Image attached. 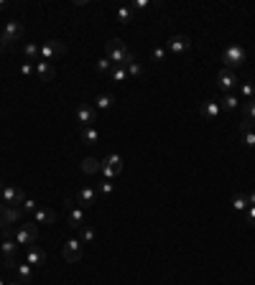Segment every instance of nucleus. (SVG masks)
Instances as JSON below:
<instances>
[{
	"mask_svg": "<svg viewBox=\"0 0 255 285\" xmlns=\"http://www.w3.org/2000/svg\"><path fill=\"white\" fill-rule=\"evenodd\" d=\"M105 54H108V59L112 62V66H125V69H128V64L138 62L136 54L128 51V49H125V43L120 41V38H112V41L105 43Z\"/></svg>",
	"mask_w": 255,
	"mask_h": 285,
	"instance_id": "f257e3e1",
	"label": "nucleus"
},
{
	"mask_svg": "<svg viewBox=\"0 0 255 285\" xmlns=\"http://www.w3.org/2000/svg\"><path fill=\"white\" fill-rule=\"evenodd\" d=\"M245 59H248V51L240 46V43H230L227 49L222 51V62H224V69H237V66H243L245 64Z\"/></svg>",
	"mask_w": 255,
	"mask_h": 285,
	"instance_id": "f03ea898",
	"label": "nucleus"
},
{
	"mask_svg": "<svg viewBox=\"0 0 255 285\" xmlns=\"http://www.w3.org/2000/svg\"><path fill=\"white\" fill-rule=\"evenodd\" d=\"M13 239H16L18 245H34L38 239V227L36 224H18V227L13 229Z\"/></svg>",
	"mask_w": 255,
	"mask_h": 285,
	"instance_id": "7ed1b4c3",
	"label": "nucleus"
},
{
	"mask_svg": "<svg viewBox=\"0 0 255 285\" xmlns=\"http://www.w3.org/2000/svg\"><path fill=\"white\" fill-rule=\"evenodd\" d=\"M0 201H3L5 206H21L26 201V193L18 186H3V191H0Z\"/></svg>",
	"mask_w": 255,
	"mask_h": 285,
	"instance_id": "20e7f679",
	"label": "nucleus"
},
{
	"mask_svg": "<svg viewBox=\"0 0 255 285\" xmlns=\"http://www.w3.org/2000/svg\"><path fill=\"white\" fill-rule=\"evenodd\" d=\"M0 38H3L5 46H13L16 41L23 38V26H21L18 21H8L5 28H3V33H0Z\"/></svg>",
	"mask_w": 255,
	"mask_h": 285,
	"instance_id": "39448f33",
	"label": "nucleus"
},
{
	"mask_svg": "<svg viewBox=\"0 0 255 285\" xmlns=\"http://www.w3.org/2000/svg\"><path fill=\"white\" fill-rule=\"evenodd\" d=\"M64 51H67V46L62 41H56V38H51V41H46L41 46V62H51V59H59V56H64Z\"/></svg>",
	"mask_w": 255,
	"mask_h": 285,
	"instance_id": "423d86ee",
	"label": "nucleus"
},
{
	"mask_svg": "<svg viewBox=\"0 0 255 285\" xmlns=\"http://www.w3.org/2000/svg\"><path fill=\"white\" fill-rule=\"evenodd\" d=\"M77 123L82 127H92L97 123V110H95V104H87L82 102L79 107H77Z\"/></svg>",
	"mask_w": 255,
	"mask_h": 285,
	"instance_id": "0eeeda50",
	"label": "nucleus"
},
{
	"mask_svg": "<svg viewBox=\"0 0 255 285\" xmlns=\"http://www.w3.org/2000/svg\"><path fill=\"white\" fill-rule=\"evenodd\" d=\"M102 173H105V178H115V176H120L123 173V158H120L117 153H112V156H108L102 160V168H100Z\"/></svg>",
	"mask_w": 255,
	"mask_h": 285,
	"instance_id": "6e6552de",
	"label": "nucleus"
},
{
	"mask_svg": "<svg viewBox=\"0 0 255 285\" xmlns=\"http://www.w3.org/2000/svg\"><path fill=\"white\" fill-rule=\"evenodd\" d=\"M237 84H240V79H237V74L232 69H219L217 71V87L222 89V95L224 92H232Z\"/></svg>",
	"mask_w": 255,
	"mask_h": 285,
	"instance_id": "1a4fd4ad",
	"label": "nucleus"
},
{
	"mask_svg": "<svg viewBox=\"0 0 255 285\" xmlns=\"http://www.w3.org/2000/svg\"><path fill=\"white\" fill-rule=\"evenodd\" d=\"M67 204H69V227L72 229H82L84 227V209L82 206H77V201L74 199H67Z\"/></svg>",
	"mask_w": 255,
	"mask_h": 285,
	"instance_id": "9d476101",
	"label": "nucleus"
},
{
	"mask_svg": "<svg viewBox=\"0 0 255 285\" xmlns=\"http://www.w3.org/2000/svg\"><path fill=\"white\" fill-rule=\"evenodd\" d=\"M97 196H100V191L97 189H92V186H84V189H79L77 191V196H74V201H77V206H92V204H97Z\"/></svg>",
	"mask_w": 255,
	"mask_h": 285,
	"instance_id": "9b49d317",
	"label": "nucleus"
},
{
	"mask_svg": "<svg viewBox=\"0 0 255 285\" xmlns=\"http://www.w3.org/2000/svg\"><path fill=\"white\" fill-rule=\"evenodd\" d=\"M62 254H64L67 262H79L82 260V242H79V239H67Z\"/></svg>",
	"mask_w": 255,
	"mask_h": 285,
	"instance_id": "f8f14e48",
	"label": "nucleus"
},
{
	"mask_svg": "<svg viewBox=\"0 0 255 285\" xmlns=\"http://www.w3.org/2000/svg\"><path fill=\"white\" fill-rule=\"evenodd\" d=\"M199 115L207 117V120H217V117L222 115V104L215 102V99H207V102L199 104Z\"/></svg>",
	"mask_w": 255,
	"mask_h": 285,
	"instance_id": "ddd939ff",
	"label": "nucleus"
},
{
	"mask_svg": "<svg viewBox=\"0 0 255 285\" xmlns=\"http://www.w3.org/2000/svg\"><path fill=\"white\" fill-rule=\"evenodd\" d=\"M189 49H191V41L186 36H171L169 46H166V51H171V54H186Z\"/></svg>",
	"mask_w": 255,
	"mask_h": 285,
	"instance_id": "4468645a",
	"label": "nucleus"
},
{
	"mask_svg": "<svg viewBox=\"0 0 255 285\" xmlns=\"http://www.w3.org/2000/svg\"><path fill=\"white\" fill-rule=\"evenodd\" d=\"M26 262L31 267H43V265H46V252L38 250V247H31L26 252Z\"/></svg>",
	"mask_w": 255,
	"mask_h": 285,
	"instance_id": "2eb2a0df",
	"label": "nucleus"
},
{
	"mask_svg": "<svg viewBox=\"0 0 255 285\" xmlns=\"http://www.w3.org/2000/svg\"><path fill=\"white\" fill-rule=\"evenodd\" d=\"M56 77V69L49 64V62H36V79L41 82H51Z\"/></svg>",
	"mask_w": 255,
	"mask_h": 285,
	"instance_id": "dca6fc26",
	"label": "nucleus"
},
{
	"mask_svg": "<svg viewBox=\"0 0 255 285\" xmlns=\"http://www.w3.org/2000/svg\"><path fill=\"white\" fill-rule=\"evenodd\" d=\"M21 206H5L3 209V224H5V227H10V224H16V227H18V222H21Z\"/></svg>",
	"mask_w": 255,
	"mask_h": 285,
	"instance_id": "f3484780",
	"label": "nucleus"
},
{
	"mask_svg": "<svg viewBox=\"0 0 255 285\" xmlns=\"http://www.w3.org/2000/svg\"><path fill=\"white\" fill-rule=\"evenodd\" d=\"M34 219H36V224H54L56 222V212H54V209H41L38 206Z\"/></svg>",
	"mask_w": 255,
	"mask_h": 285,
	"instance_id": "a211bd4d",
	"label": "nucleus"
},
{
	"mask_svg": "<svg viewBox=\"0 0 255 285\" xmlns=\"http://www.w3.org/2000/svg\"><path fill=\"white\" fill-rule=\"evenodd\" d=\"M16 273H18V280L21 283H34V267L28 265V262H23V265H16Z\"/></svg>",
	"mask_w": 255,
	"mask_h": 285,
	"instance_id": "6ab92c4d",
	"label": "nucleus"
},
{
	"mask_svg": "<svg viewBox=\"0 0 255 285\" xmlns=\"http://www.w3.org/2000/svg\"><path fill=\"white\" fill-rule=\"evenodd\" d=\"M79 168H82V173H87V176H92V173H97V171L102 168V163H100L97 158H84V160L79 163Z\"/></svg>",
	"mask_w": 255,
	"mask_h": 285,
	"instance_id": "aec40b11",
	"label": "nucleus"
},
{
	"mask_svg": "<svg viewBox=\"0 0 255 285\" xmlns=\"http://www.w3.org/2000/svg\"><path fill=\"white\" fill-rule=\"evenodd\" d=\"M219 104H222L224 110H237L243 102H240V97H237V95H232V92H224V95H222V99H219Z\"/></svg>",
	"mask_w": 255,
	"mask_h": 285,
	"instance_id": "412c9836",
	"label": "nucleus"
},
{
	"mask_svg": "<svg viewBox=\"0 0 255 285\" xmlns=\"http://www.w3.org/2000/svg\"><path fill=\"white\" fill-rule=\"evenodd\" d=\"M248 206H250L248 193H235V196H232V209H235V212H245Z\"/></svg>",
	"mask_w": 255,
	"mask_h": 285,
	"instance_id": "4be33fe9",
	"label": "nucleus"
},
{
	"mask_svg": "<svg viewBox=\"0 0 255 285\" xmlns=\"http://www.w3.org/2000/svg\"><path fill=\"white\" fill-rule=\"evenodd\" d=\"M82 140H84L87 145H97V143H100V132H97L95 127H82Z\"/></svg>",
	"mask_w": 255,
	"mask_h": 285,
	"instance_id": "5701e85b",
	"label": "nucleus"
},
{
	"mask_svg": "<svg viewBox=\"0 0 255 285\" xmlns=\"http://www.w3.org/2000/svg\"><path fill=\"white\" fill-rule=\"evenodd\" d=\"M23 56L28 59V62H38V59H41V49L36 46V43H26V46H23Z\"/></svg>",
	"mask_w": 255,
	"mask_h": 285,
	"instance_id": "b1692460",
	"label": "nucleus"
},
{
	"mask_svg": "<svg viewBox=\"0 0 255 285\" xmlns=\"http://www.w3.org/2000/svg\"><path fill=\"white\" fill-rule=\"evenodd\" d=\"M112 102H115L112 95H97V99H95V110H110V107H112Z\"/></svg>",
	"mask_w": 255,
	"mask_h": 285,
	"instance_id": "393cba45",
	"label": "nucleus"
},
{
	"mask_svg": "<svg viewBox=\"0 0 255 285\" xmlns=\"http://www.w3.org/2000/svg\"><path fill=\"white\" fill-rule=\"evenodd\" d=\"M95 237H97V232H95L92 227H82V229H79V242H82V245H92Z\"/></svg>",
	"mask_w": 255,
	"mask_h": 285,
	"instance_id": "a878e982",
	"label": "nucleus"
},
{
	"mask_svg": "<svg viewBox=\"0 0 255 285\" xmlns=\"http://www.w3.org/2000/svg\"><path fill=\"white\" fill-rule=\"evenodd\" d=\"M240 110H243V117H245V120H253V123H255V97H253L250 102L240 104Z\"/></svg>",
	"mask_w": 255,
	"mask_h": 285,
	"instance_id": "bb28decb",
	"label": "nucleus"
},
{
	"mask_svg": "<svg viewBox=\"0 0 255 285\" xmlns=\"http://www.w3.org/2000/svg\"><path fill=\"white\" fill-rule=\"evenodd\" d=\"M95 71H97V74H110V71H112V62H110L108 56L97 59V62H95Z\"/></svg>",
	"mask_w": 255,
	"mask_h": 285,
	"instance_id": "cd10ccee",
	"label": "nucleus"
},
{
	"mask_svg": "<svg viewBox=\"0 0 255 285\" xmlns=\"http://www.w3.org/2000/svg\"><path fill=\"white\" fill-rule=\"evenodd\" d=\"M240 95H243L245 99H253L255 97V84L248 79V82H240Z\"/></svg>",
	"mask_w": 255,
	"mask_h": 285,
	"instance_id": "c85d7f7f",
	"label": "nucleus"
},
{
	"mask_svg": "<svg viewBox=\"0 0 255 285\" xmlns=\"http://www.w3.org/2000/svg\"><path fill=\"white\" fill-rule=\"evenodd\" d=\"M117 21H120V23H130V21H133V8L120 5V8H117Z\"/></svg>",
	"mask_w": 255,
	"mask_h": 285,
	"instance_id": "c756f323",
	"label": "nucleus"
},
{
	"mask_svg": "<svg viewBox=\"0 0 255 285\" xmlns=\"http://www.w3.org/2000/svg\"><path fill=\"white\" fill-rule=\"evenodd\" d=\"M166 56H169V51H166V49H163V46H156V49L151 51V62L161 64V62H166Z\"/></svg>",
	"mask_w": 255,
	"mask_h": 285,
	"instance_id": "7c9ffc66",
	"label": "nucleus"
},
{
	"mask_svg": "<svg viewBox=\"0 0 255 285\" xmlns=\"http://www.w3.org/2000/svg\"><path fill=\"white\" fill-rule=\"evenodd\" d=\"M110 77H112L115 82H125V79H128V69H125V66H112Z\"/></svg>",
	"mask_w": 255,
	"mask_h": 285,
	"instance_id": "2f4dec72",
	"label": "nucleus"
},
{
	"mask_svg": "<svg viewBox=\"0 0 255 285\" xmlns=\"http://www.w3.org/2000/svg\"><path fill=\"white\" fill-rule=\"evenodd\" d=\"M128 77H133V79H141V77H143V66H141L138 62L128 64Z\"/></svg>",
	"mask_w": 255,
	"mask_h": 285,
	"instance_id": "473e14b6",
	"label": "nucleus"
},
{
	"mask_svg": "<svg viewBox=\"0 0 255 285\" xmlns=\"http://www.w3.org/2000/svg\"><path fill=\"white\" fill-rule=\"evenodd\" d=\"M36 209H38V204H36L34 199H26V201L21 204V212H28V214H36Z\"/></svg>",
	"mask_w": 255,
	"mask_h": 285,
	"instance_id": "72a5a7b5",
	"label": "nucleus"
},
{
	"mask_svg": "<svg viewBox=\"0 0 255 285\" xmlns=\"http://www.w3.org/2000/svg\"><path fill=\"white\" fill-rule=\"evenodd\" d=\"M112 189H115V186L110 184V178H105V181L100 184V189H97V191L102 193V196H110V193H112Z\"/></svg>",
	"mask_w": 255,
	"mask_h": 285,
	"instance_id": "f704fd0d",
	"label": "nucleus"
},
{
	"mask_svg": "<svg viewBox=\"0 0 255 285\" xmlns=\"http://www.w3.org/2000/svg\"><path fill=\"white\" fill-rule=\"evenodd\" d=\"M21 74H23V77H36V66L26 62V64L21 66Z\"/></svg>",
	"mask_w": 255,
	"mask_h": 285,
	"instance_id": "c9c22d12",
	"label": "nucleus"
},
{
	"mask_svg": "<svg viewBox=\"0 0 255 285\" xmlns=\"http://www.w3.org/2000/svg\"><path fill=\"white\" fill-rule=\"evenodd\" d=\"M243 143L248 145V148H255V132L250 130V132H243Z\"/></svg>",
	"mask_w": 255,
	"mask_h": 285,
	"instance_id": "e433bc0d",
	"label": "nucleus"
},
{
	"mask_svg": "<svg viewBox=\"0 0 255 285\" xmlns=\"http://www.w3.org/2000/svg\"><path fill=\"white\" fill-rule=\"evenodd\" d=\"M245 219H248L250 227H255V206H248V209H245Z\"/></svg>",
	"mask_w": 255,
	"mask_h": 285,
	"instance_id": "4c0bfd02",
	"label": "nucleus"
},
{
	"mask_svg": "<svg viewBox=\"0 0 255 285\" xmlns=\"http://www.w3.org/2000/svg\"><path fill=\"white\" fill-rule=\"evenodd\" d=\"M253 125H255L253 120H245V117H243V120H240V132H250Z\"/></svg>",
	"mask_w": 255,
	"mask_h": 285,
	"instance_id": "58836bf2",
	"label": "nucleus"
},
{
	"mask_svg": "<svg viewBox=\"0 0 255 285\" xmlns=\"http://www.w3.org/2000/svg\"><path fill=\"white\" fill-rule=\"evenodd\" d=\"M133 8H136V10H143V8H148V0H136V3H133Z\"/></svg>",
	"mask_w": 255,
	"mask_h": 285,
	"instance_id": "ea45409f",
	"label": "nucleus"
},
{
	"mask_svg": "<svg viewBox=\"0 0 255 285\" xmlns=\"http://www.w3.org/2000/svg\"><path fill=\"white\" fill-rule=\"evenodd\" d=\"M3 209H5V204H3V201H0V229H3V227H5V224H3Z\"/></svg>",
	"mask_w": 255,
	"mask_h": 285,
	"instance_id": "a19ab883",
	"label": "nucleus"
},
{
	"mask_svg": "<svg viewBox=\"0 0 255 285\" xmlns=\"http://www.w3.org/2000/svg\"><path fill=\"white\" fill-rule=\"evenodd\" d=\"M248 199H250V206H255V191H253V193H248Z\"/></svg>",
	"mask_w": 255,
	"mask_h": 285,
	"instance_id": "79ce46f5",
	"label": "nucleus"
},
{
	"mask_svg": "<svg viewBox=\"0 0 255 285\" xmlns=\"http://www.w3.org/2000/svg\"><path fill=\"white\" fill-rule=\"evenodd\" d=\"M8 8V3H5V0H0V10H5Z\"/></svg>",
	"mask_w": 255,
	"mask_h": 285,
	"instance_id": "37998d69",
	"label": "nucleus"
},
{
	"mask_svg": "<svg viewBox=\"0 0 255 285\" xmlns=\"http://www.w3.org/2000/svg\"><path fill=\"white\" fill-rule=\"evenodd\" d=\"M5 285H21V280H10V283H5Z\"/></svg>",
	"mask_w": 255,
	"mask_h": 285,
	"instance_id": "c03bdc74",
	"label": "nucleus"
},
{
	"mask_svg": "<svg viewBox=\"0 0 255 285\" xmlns=\"http://www.w3.org/2000/svg\"><path fill=\"white\" fill-rule=\"evenodd\" d=\"M5 49V43H3V38H0V51H3Z\"/></svg>",
	"mask_w": 255,
	"mask_h": 285,
	"instance_id": "a18cd8bd",
	"label": "nucleus"
},
{
	"mask_svg": "<svg viewBox=\"0 0 255 285\" xmlns=\"http://www.w3.org/2000/svg\"><path fill=\"white\" fill-rule=\"evenodd\" d=\"M0 191H3V184H0Z\"/></svg>",
	"mask_w": 255,
	"mask_h": 285,
	"instance_id": "49530a36",
	"label": "nucleus"
},
{
	"mask_svg": "<svg viewBox=\"0 0 255 285\" xmlns=\"http://www.w3.org/2000/svg\"><path fill=\"white\" fill-rule=\"evenodd\" d=\"M0 285H5V283H3V280H0Z\"/></svg>",
	"mask_w": 255,
	"mask_h": 285,
	"instance_id": "de8ad7c7",
	"label": "nucleus"
}]
</instances>
